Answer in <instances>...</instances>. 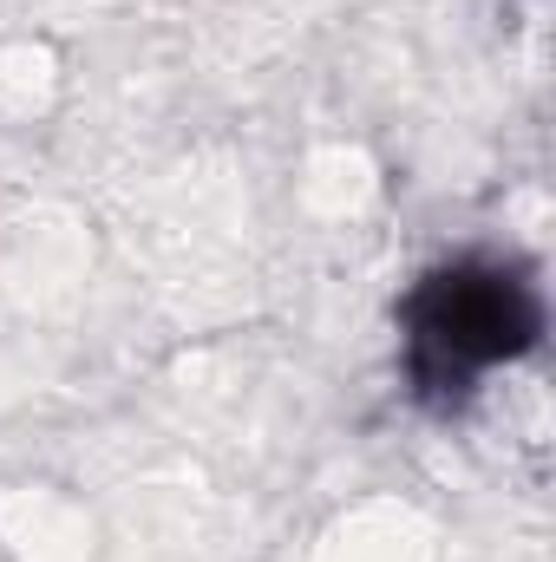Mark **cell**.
<instances>
[{"instance_id": "obj_1", "label": "cell", "mask_w": 556, "mask_h": 562, "mask_svg": "<svg viewBox=\"0 0 556 562\" xmlns=\"http://www.w3.org/2000/svg\"><path fill=\"white\" fill-rule=\"evenodd\" d=\"M544 294L524 262L452 256L407 288L400 301V360L419 406L458 413L498 367L537 353Z\"/></svg>"}]
</instances>
